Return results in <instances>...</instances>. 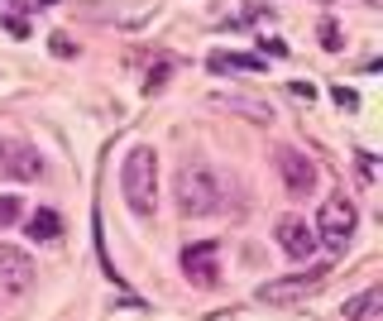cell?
Returning a JSON list of instances; mask_svg holds the SVG:
<instances>
[{"mask_svg": "<svg viewBox=\"0 0 383 321\" xmlns=\"http://www.w3.org/2000/svg\"><path fill=\"white\" fill-rule=\"evenodd\" d=\"M273 163H278V178H283L287 197H307V192L316 187V163H311L302 149H278Z\"/></svg>", "mask_w": 383, "mask_h": 321, "instance_id": "8992f818", "label": "cell"}, {"mask_svg": "<svg viewBox=\"0 0 383 321\" xmlns=\"http://www.w3.org/2000/svg\"><path fill=\"white\" fill-rule=\"evenodd\" d=\"M10 220H19V202L14 197H0V225H10Z\"/></svg>", "mask_w": 383, "mask_h": 321, "instance_id": "9a60e30c", "label": "cell"}, {"mask_svg": "<svg viewBox=\"0 0 383 321\" xmlns=\"http://www.w3.org/2000/svg\"><path fill=\"white\" fill-rule=\"evenodd\" d=\"M5 29H10V34H14V39H29V24H24V19H19V14H5Z\"/></svg>", "mask_w": 383, "mask_h": 321, "instance_id": "2e32d148", "label": "cell"}, {"mask_svg": "<svg viewBox=\"0 0 383 321\" xmlns=\"http://www.w3.org/2000/svg\"><path fill=\"white\" fill-rule=\"evenodd\" d=\"M355 220H360V216H355V207H350L345 197H326V202H321V216H316V225H311V230H321L316 240H326L331 249H345V245H350V235H355Z\"/></svg>", "mask_w": 383, "mask_h": 321, "instance_id": "277c9868", "label": "cell"}, {"mask_svg": "<svg viewBox=\"0 0 383 321\" xmlns=\"http://www.w3.org/2000/svg\"><path fill=\"white\" fill-rule=\"evenodd\" d=\"M34 288V259L0 240V298H19Z\"/></svg>", "mask_w": 383, "mask_h": 321, "instance_id": "5b68a950", "label": "cell"}, {"mask_svg": "<svg viewBox=\"0 0 383 321\" xmlns=\"http://www.w3.org/2000/svg\"><path fill=\"white\" fill-rule=\"evenodd\" d=\"M34 5H58V0H34Z\"/></svg>", "mask_w": 383, "mask_h": 321, "instance_id": "d6986e66", "label": "cell"}, {"mask_svg": "<svg viewBox=\"0 0 383 321\" xmlns=\"http://www.w3.org/2000/svg\"><path fill=\"white\" fill-rule=\"evenodd\" d=\"M259 48H264V53H273V58H283V53H287L283 39H259Z\"/></svg>", "mask_w": 383, "mask_h": 321, "instance_id": "ac0fdd59", "label": "cell"}, {"mask_svg": "<svg viewBox=\"0 0 383 321\" xmlns=\"http://www.w3.org/2000/svg\"><path fill=\"white\" fill-rule=\"evenodd\" d=\"M120 187H125V202H130L134 216H154V207H158V158H154V149H130L125 154Z\"/></svg>", "mask_w": 383, "mask_h": 321, "instance_id": "6da1fadb", "label": "cell"}, {"mask_svg": "<svg viewBox=\"0 0 383 321\" xmlns=\"http://www.w3.org/2000/svg\"><path fill=\"white\" fill-rule=\"evenodd\" d=\"M316 283H326V269H311V273H292V278L259 283V302H269V307H283V302H297V298H307Z\"/></svg>", "mask_w": 383, "mask_h": 321, "instance_id": "52a82bcc", "label": "cell"}, {"mask_svg": "<svg viewBox=\"0 0 383 321\" xmlns=\"http://www.w3.org/2000/svg\"><path fill=\"white\" fill-rule=\"evenodd\" d=\"M63 235V216L58 211H34L29 216V240H58Z\"/></svg>", "mask_w": 383, "mask_h": 321, "instance_id": "30bf717a", "label": "cell"}, {"mask_svg": "<svg viewBox=\"0 0 383 321\" xmlns=\"http://www.w3.org/2000/svg\"><path fill=\"white\" fill-rule=\"evenodd\" d=\"M43 178V158L34 144L0 134V183H39Z\"/></svg>", "mask_w": 383, "mask_h": 321, "instance_id": "3957f363", "label": "cell"}, {"mask_svg": "<svg viewBox=\"0 0 383 321\" xmlns=\"http://www.w3.org/2000/svg\"><path fill=\"white\" fill-rule=\"evenodd\" d=\"M331 96H335V106H340V110H355V106H360V96H355L350 87H331Z\"/></svg>", "mask_w": 383, "mask_h": 321, "instance_id": "5bb4252c", "label": "cell"}, {"mask_svg": "<svg viewBox=\"0 0 383 321\" xmlns=\"http://www.w3.org/2000/svg\"><path fill=\"white\" fill-rule=\"evenodd\" d=\"M278 245H283L292 259H311V254H316V230H311L302 216H283V220H278Z\"/></svg>", "mask_w": 383, "mask_h": 321, "instance_id": "ba28073f", "label": "cell"}, {"mask_svg": "<svg viewBox=\"0 0 383 321\" xmlns=\"http://www.w3.org/2000/svg\"><path fill=\"white\" fill-rule=\"evenodd\" d=\"M340 43H345V39H340V24H335V19H321V48H326V53H340Z\"/></svg>", "mask_w": 383, "mask_h": 321, "instance_id": "7c38bea8", "label": "cell"}, {"mask_svg": "<svg viewBox=\"0 0 383 321\" xmlns=\"http://www.w3.org/2000/svg\"><path fill=\"white\" fill-rule=\"evenodd\" d=\"M379 302H383V288H369V293H360V298L345 302V317L350 321H369L374 312H379Z\"/></svg>", "mask_w": 383, "mask_h": 321, "instance_id": "8fae6325", "label": "cell"}, {"mask_svg": "<svg viewBox=\"0 0 383 321\" xmlns=\"http://www.w3.org/2000/svg\"><path fill=\"white\" fill-rule=\"evenodd\" d=\"M48 48H53V58H72V53H77V43H72L68 34H48Z\"/></svg>", "mask_w": 383, "mask_h": 321, "instance_id": "4fadbf2b", "label": "cell"}, {"mask_svg": "<svg viewBox=\"0 0 383 321\" xmlns=\"http://www.w3.org/2000/svg\"><path fill=\"white\" fill-rule=\"evenodd\" d=\"M287 92H292V96H297V101H311V96H316V87H311V82H292V87H287Z\"/></svg>", "mask_w": 383, "mask_h": 321, "instance_id": "e0dca14e", "label": "cell"}, {"mask_svg": "<svg viewBox=\"0 0 383 321\" xmlns=\"http://www.w3.org/2000/svg\"><path fill=\"white\" fill-rule=\"evenodd\" d=\"M173 197H178L183 216H211L220 207V178L206 163H183L173 178Z\"/></svg>", "mask_w": 383, "mask_h": 321, "instance_id": "7a4b0ae2", "label": "cell"}, {"mask_svg": "<svg viewBox=\"0 0 383 321\" xmlns=\"http://www.w3.org/2000/svg\"><path fill=\"white\" fill-rule=\"evenodd\" d=\"M183 273L196 288H211L216 283V245H187L183 249Z\"/></svg>", "mask_w": 383, "mask_h": 321, "instance_id": "9c48e42d", "label": "cell"}]
</instances>
